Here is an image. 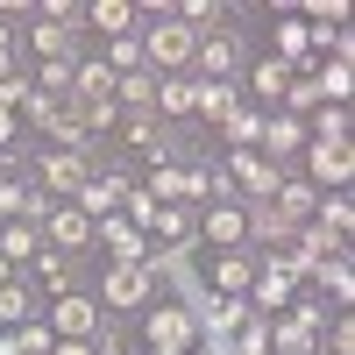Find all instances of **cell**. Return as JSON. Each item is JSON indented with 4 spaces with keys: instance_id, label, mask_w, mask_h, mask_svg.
Returning <instances> with one entry per match:
<instances>
[{
    "instance_id": "6da1fadb",
    "label": "cell",
    "mask_w": 355,
    "mask_h": 355,
    "mask_svg": "<svg viewBox=\"0 0 355 355\" xmlns=\"http://www.w3.org/2000/svg\"><path fill=\"white\" fill-rule=\"evenodd\" d=\"M150 299H157V284H150L142 263H107V270H100V313L107 320H142Z\"/></svg>"
},
{
    "instance_id": "7a4b0ae2",
    "label": "cell",
    "mask_w": 355,
    "mask_h": 355,
    "mask_svg": "<svg viewBox=\"0 0 355 355\" xmlns=\"http://www.w3.org/2000/svg\"><path fill=\"white\" fill-rule=\"evenodd\" d=\"M135 327H142V348H150V355H192V341H199L192 313L171 306V299H150V313H142Z\"/></svg>"
},
{
    "instance_id": "3957f363",
    "label": "cell",
    "mask_w": 355,
    "mask_h": 355,
    "mask_svg": "<svg viewBox=\"0 0 355 355\" xmlns=\"http://www.w3.org/2000/svg\"><path fill=\"white\" fill-rule=\"evenodd\" d=\"M192 43H199V36H192L185 21H171V15L142 28V57H150V71H157V78H185V64H192Z\"/></svg>"
},
{
    "instance_id": "277c9868",
    "label": "cell",
    "mask_w": 355,
    "mask_h": 355,
    "mask_svg": "<svg viewBox=\"0 0 355 355\" xmlns=\"http://www.w3.org/2000/svg\"><path fill=\"white\" fill-rule=\"evenodd\" d=\"M227 185H234V199L242 206H270L277 199V185H284V171L270 164V157H256V150H227Z\"/></svg>"
},
{
    "instance_id": "5b68a950",
    "label": "cell",
    "mask_w": 355,
    "mask_h": 355,
    "mask_svg": "<svg viewBox=\"0 0 355 355\" xmlns=\"http://www.w3.org/2000/svg\"><path fill=\"white\" fill-rule=\"evenodd\" d=\"M43 327H50V341H93V334L107 327V313H100L93 291H64V299H50Z\"/></svg>"
},
{
    "instance_id": "8992f818",
    "label": "cell",
    "mask_w": 355,
    "mask_h": 355,
    "mask_svg": "<svg viewBox=\"0 0 355 355\" xmlns=\"http://www.w3.org/2000/svg\"><path fill=\"white\" fill-rule=\"evenodd\" d=\"M85 178H93V164H85L78 150H50V157H36V192L57 199V206H71V199L85 192Z\"/></svg>"
},
{
    "instance_id": "52a82bcc",
    "label": "cell",
    "mask_w": 355,
    "mask_h": 355,
    "mask_svg": "<svg viewBox=\"0 0 355 355\" xmlns=\"http://www.w3.org/2000/svg\"><path fill=\"white\" fill-rule=\"evenodd\" d=\"M192 64H199V78H242V36L234 28H199V43H192Z\"/></svg>"
},
{
    "instance_id": "ba28073f",
    "label": "cell",
    "mask_w": 355,
    "mask_h": 355,
    "mask_svg": "<svg viewBox=\"0 0 355 355\" xmlns=\"http://www.w3.org/2000/svg\"><path fill=\"white\" fill-rule=\"evenodd\" d=\"M128 192H135V178H128V171H93V178H85V192H78L71 206H78L85 220H114Z\"/></svg>"
},
{
    "instance_id": "9c48e42d",
    "label": "cell",
    "mask_w": 355,
    "mask_h": 355,
    "mask_svg": "<svg viewBox=\"0 0 355 355\" xmlns=\"http://www.w3.org/2000/svg\"><path fill=\"white\" fill-rule=\"evenodd\" d=\"M306 185L313 192H348V178H355V150H348V142H313V150H306Z\"/></svg>"
},
{
    "instance_id": "30bf717a",
    "label": "cell",
    "mask_w": 355,
    "mask_h": 355,
    "mask_svg": "<svg viewBox=\"0 0 355 355\" xmlns=\"http://www.w3.org/2000/svg\"><path fill=\"white\" fill-rule=\"evenodd\" d=\"M43 249H57V256H85V249H93V220H85L78 206H50V220H43Z\"/></svg>"
},
{
    "instance_id": "8fae6325",
    "label": "cell",
    "mask_w": 355,
    "mask_h": 355,
    "mask_svg": "<svg viewBox=\"0 0 355 355\" xmlns=\"http://www.w3.org/2000/svg\"><path fill=\"white\" fill-rule=\"evenodd\" d=\"M291 299H299V277L277 270V263H256V284H249V313H291Z\"/></svg>"
},
{
    "instance_id": "7c38bea8",
    "label": "cell",
    "mask_w": 355,
    "mask_h": 355,
    "mask_svg": "<svg viewBox=\"0 0 355 355\" xmlns=\"http://www.w3.org/2000/svg\"><path fill=\"white\" fill-rule=\"evenodd\" d=\"M142 242L164 249V256L192 249V242H199V214H185V206H157V220H150V234H142Z\"/></svg>"
},
{
    "instance_id": "4fadbf2b",
    "label": "cell",
    "mask_w": 355,
    "mask_h": 355,
    "mask_svg": "<svg viewBox=\"0 0 355 355\" xmlns=\"http://www.w3.org/2000/svg\"><path fill=\"white\" fill-rule=\"evenodd\" d=\"M242 320H256V313H249V299H220V291H214V299L192 313V327H199L206 341H234V334H242Z\"/></svg>"
},
{
    "instance_id": "5bb4252c",
    "label": "cell",
    "mask_w": 355,
    "mask_h": 355,
    "mask_svg": "<svg viewBox=\"0 0 355 355\" xmlns=\"http://www.w3.org/2000/svg\"><path fill=\"white\" fill-rule=\"evenodd\" d=\"M306 150V121L299 114H263V135H256V157H270V164H284V157H299Z\"/></svg>"
},
{
    "instance_id": "9a60e30c",
    "label": "cell",
    "mask_w": 355,
    "mask_h": 355,
    "mask_svg": "<svg viewBox=\"0 0 355 355\" xmlns=\"http://www.w3.org/2000/svg\"><path fill=\"white\" fill-rule=\"evenodd\" d=\"M234 107H242V85H227V78H192V114H199V121H214V135L227 128Z\"/></svg>"
},
{
    "instance_id": "2e32d148",
    "label": "cell",
    "mask_w": 355,
    "mask_h": 355,
    "mask_svg": "<svg viewBox=\"0 0 355 355\" xmlns=\"http://www.w3.org/2000/svg\"><path fill=\"white\" fill-rule=\"evenodd\" d=\"M256 284V249H214V291L220 299H249Z\"/></svg>"
},
{
    "instance_id": "e0dca14e",
    "label": "cell",
    "mask_w": 355,
    "mask_h": 355,
    "mask_svg": "<svg viewBox=\"0 0 355 355\" xmlns=\"http://www.w3.org/2000/svg\"><path fill=\"white\" fill-rule=\"evenodd\" d=\"M199 242L206 249H242L249 242V220H242V206H206V214H199Z\"/></svg>"
},
{
    "instance_id": "ac0fdd59",
    "label": "cell",
    "mask_w": 355,
    "mask_h": 355,
    "mask_svg": "<svg viewBox=\"0 0 355 355\" xmlns=\"http://www.w3.org/2000/svg\"><path fill=\"white\" fill-rule=\"evenodd\" d=\"M28 284H43L50 299H64V291H78V256H57V249H36V263H28Z\"/></svg>"
},
{
    "instance_id": "d6986e66",
    "label": "cell",
    "mask_w": 355,
    "mask_h": 355,
    "mask_svg": "<svg viewBox=\"0 0 355 355\" xmlns=\"http://www.w3.org/2000/svg\"><path fill=\"white\" fill-rule=\"evenodd\" d=\"M93 242L107 249V263H142V256H150V242H142L121 214H114V220H93Z\"/></svg>"
},
{
    "instance_id": "ffe728a7",
    "label": "cell",
    "mask_w": 355,
    "mask_h": 355,
    "mask_svg": "<svg viewBox=\"0 0 355 355\" xmlns=\"http://www.w3.org/2000/svg\"><path fill=\"white\" fill-rule=\"evenodd\" d=\"M71 93L85 107H114V71L100 64V57H78V64H71Z\"/></svg>"
},
{
    "instance_id": "44dd1931",
    "label": "cell",
    "mask_w": 355,
    "mask_h": 355,
    "mask_svg": "<svg viewBox=\"0 0 355 355\" xmlns=\"http://www.w3.org/2000/svg\"><path fill=\"white\" fill-rule=\"evenodd\" d=\"M85 28H100V43L107 36H135V8L128 0H85Z\"/></svg>"
},
{
    "instance_id": "7402d4cb",
    "label": "cell",
    "mask_w": 355,
    "mask_h": 355,
    "mask_svg": "<svg viewBox=\"0 0 355 355\" xmlns=\"http://www.w3.org/2000/svg\"><path fill=\"white\" fill-rule=\"evenodd\" d=\"M36 249H43L36 220H8V227H0V263H8V270H15V263H36Z\"/></svg>"
},
{
    "instance_id": "603a6c76",
    "label": "cell",
    "mask_w": 355,
    "mask_h": 355,
    "mask_svg": "<svg viewBox=\"0 0 355 355\" xmlns=\"http://www.w3.org/2000/svg\"><path fill=\"white\" fill-rule=\"evenodd\" d=\"M21 320H36V284H28V277H8V284H0V327H21Z\"/></svg>"
},
{
    "instance_id": "cb8c5ba5",
    "label": "cell",
    "mask_w": 355,
    "mask_h": 355,
    "mask_svg": "<svg viewBox=\"0 0 355 355\" xmlns=\"http://www.w3.org/2000/svg\"><path fill=\"white\" fill-rule=\"evenodd\" d=\"M270 206H277V214H284L291 227H306V220H313V206H320V192L306 185V178H284V185H277V199H270Z\"/></svg>"
},
{
    "instance_id": "d4e9b609",
    "label": "cell",
    "mask_w": 355,
    "mask_h": 355,
    "mask_svg": "<svg viewBox=\"0 0 355 355\" xmlns=\"http://www.w3.org/2000/svg\"><path fill=\"white\" fill-rule=\"evenodd\" d=\"M100 64L114 71V78H128V71H150V57H142V36H107V57Z\"/></svg>"
},
{
    "instance_id": "484cf974",
    "label": "cell",
    "mask_w": 355,
    "mask_h": 355,
    "mask_svg": "<svg viewBox=\"0 0 355 355\" xmlns=\"http://www.w3.org/2000/svg\"><path fill=\"white\" fill-rule=\"evenodd\" d=\"M313 220L334 234V242H348V227H355V206H348V192H320V206H313Z\"/></svg>"
},
{
    "instance_id": "4316f807",
    "label": "cell",
    "mask_w": 355,
    "mask_h": 355,
    "mask_svg": "<svg viewBox=\"0 0 355 355\" xmlns=\"http://www.w3.org/2000/svg\"><path fill=\"white\" fill-rule=\"evenodd\" d=\"M313 284H320V291H334V306L348 313V299H355V270H348V256H327V263L313 270Z\"/></svg>"
},
{
    "instance_id": "83f0119b",
    "label": "cell",
    "mask_w": 355,
    "mask_h": 355,
    "mask_svg": "<svg viewBox=\"0 0 355 355\" xmlns=\"http://www.w3.org/2000/svg\"><path fill=\"white\" fill-rule=\"evenodd\" d=\"M256 135H263V107H234V114H227V128H220L227 150H256Z\"/></svg>"
},
{
    "instance_id": "f1b7e54d",
    "label": "cell",
    "mask_w": 355,
    "mask_h": 355,
    "mask_svg": "<svg viewBox=\"0 0 355 355\" xmlns=\"http://www.w3.org/2000/svg\"><path fill=\"white\" fill-rule=\"evenodd\" d=\"M192 114V78H157V121Z\"/></svg>"
},
{
    "instance_id": "f546056e",
    "label": "cell",
    "mask_w": 355,
    "mask_h": 355,
    "mask_svg": "<svg viewBox=\"0 0 355 355\" xmlns=\"http://www.w3.org/2000/svg\"><path fill=\"white\" fill-rule=\"evenodd\" d=\"M28 199H36V185H21L15 171H0V220H28Z\"/></svg>"
},
{
    "instance_id": "4dcf8cb0",
    "label": "cell",
    "mask_w": 355,
    "mask_h": 355,
    "mask_svg": "<svg viewBox=\"0 0 355 355\" xmlns=\"http://www.w3.org/2000/svg\"><path fill=\"white\" fill-rule=\"evenodd\" d=\"M8 341H15V355H50V348H57V341H50V327H43V320H21V327H15Z\"/></svg>"
},
{
    "instance_id": "1f68e13d",
    "label": "cell",
    "mask_w": 355,
    "mask_h": 355,
    "mask_svg": "<svg viewBox=\"0 0 355 355\" xmlns=\"http://www.w3.org/2000/svg\"><path fill=\"white\" fill-rule=\"evenodd\" d=\"M306 142H348V107H320V128Z\"/></svg>"
},
{
    "instance_id": "d6a6232c",
    "label": "cell",
    "mask_w": 355,
    "mask_h": 355,
    "mask_svg": "<svg viewBox=\"0 0 355 355\" xmlns=\"http://www.w3.org/2000/svg\"><path fill=\"white\" fill-rule=\"evenodd\" d=\"M334 355H355V320L334 313Z\"/></svg>"
},
{
    "instance_id": "836d02e7",
    "label": "cell",
    "mask_w": 355,
    "mask_h": 355,
    "mask_svg": "<svg viewBox=\"0 0 355 355\" xmlns=\"http://www.w3.org/2000/svg\"><path fill=\"white\" fill-rule=\"evenodd\" d=\"M0 78H15V28L0 21Z\"/></svg>"
},
{
    "instance_id": "e575fe53",
    "label": "cell",
    "mask_w": 355,
    "mask_h": 355,
    "mask_svg": "<svg viewBox=\"0 0 355 355\" xmlns=\"http://www.w3.org/2000/svg\"><path fill=\"white\" fill-rule=\"evenodd\" d=\"M192 348H199V355H234V341H206V334H199Z\"/></svg>"
},
{
    "instance_id": "d590c367",
    "label": "cell",
    "mask_w": 355,
    "mask_h": 355,
    "mask_svg": "<svg viewBox=\"0 0 355 355\" xmlns=\"http://www.w3.org/2000/svg\"><path fill=\"white\" fill-rule=\"evenodd\" d=\"M50 355H93V341H57Z\"/></svg>"
},
{
    "instance_id": "8d00e7d4",
    "label": "cell",
    "mask_w": 355,
    "mask_h": 355,
    "mask_svg": "<svg viewBox=\"0 0 355 355\" xmlns=\"http://www.w3.org/2000/svg\"><path fill=\"white\" fill-rule=\"evenodd\" d=\"M8 277H15V270H8V263H0V284H8Z\"/></svg>"
},
{
    "instance_id": "74e56055",
    "label": "cell",
    "mask_w": 355,
    "mask_h": 355,
    "mask_svg": "<svg viewBox=\"0 0 355 355\" xmlns=\"http://www.w3.org/2000/svg\"><path fill=\"white\" fill-rule=\"evenodd\" d=\"M128 355H150V348H128Z\"/></svg>"
}]
</instances>
